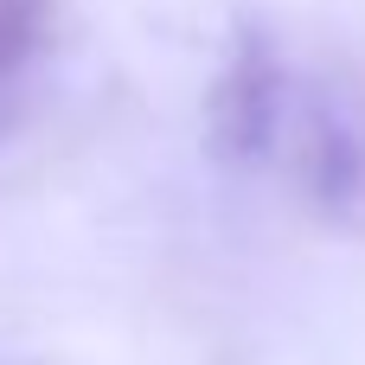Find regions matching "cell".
Listing matches in <instances>:
<instances>
[{"label": "cell", "mask_w": 365, "mask_h": 365, "mask_svg": "<svg viewBox=\"0 0 365 365\" xmlns=\"http://www.w3.org/2000/svg\"><path fill=\"white\" fill-rule=\"evenodd\" d=\"M276 160L289 167L302 205L321 225L365 231V83L359 77H346V71L302 77Z\"/></svg>", "instance_id": "1"}, {"label": "cell", "mask_w": 365, "mask_h": 365, "mask_svg": "<svg viewBox=\"0 0 365 365\" xmlns=\"http://www.w3.org/2000/svg\"><path fill=\"white\" fill-rule=\"evenodd\" d=\"M295 83H302V71L269 38V26L237 19L231 45H225V64H218V77L205 90L212 154L231 160V167H269L276 148H282L289 109H295Z\"/></svg>", "instance_id": "2"}, {"label": "cell", "mask_w": 365, "mask_h": 365, "mask_svg": "<svg viewBox=\"0 0 365 365\" xmlns=\"http://www.w3.org/2000/svg\"><path fill=\"white\" fill-rule=\"evenodd\" d=\"M51 13H58V0H0V83H13L38 58Z\"/></svg>", "instance_id": "3"}]
</instances>
